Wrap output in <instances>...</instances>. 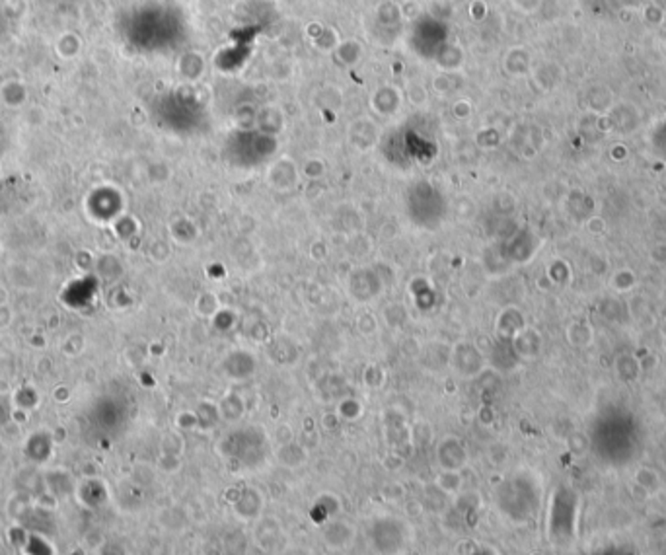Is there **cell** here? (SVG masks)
I'll return each mask as SVG.
<instances>
[{"mask_svg": "<svg viewBox=\"0 0 666 555\" xmlns=\"http://www.w3.org/2000/svg\"><path fill=\"white\" fill-rule=\"evenodd\" d=\"M438 462H441L443 470L458 472V470L466 464V450L464 446L460 444V441L446 438V441L438 446Z\"/></svg>", "mask_w": 666, "mask_h": 555, "instance_id": "obj_1", "label": "cell"}, {"mask_svg": "<svg viewBox=\"0 0 666 555\" xmlns=\"http://www.w3.org/2000/svg\"><path fill=\"white\" fill-rule=\"evenodd\" d=\"M236 515L242 516L246 522H250L253 518H257L259 515V509H262V501H259V493L257 491H244L240 495V499L236 501Z\"/></svg>", "mask_w": 666, "mask_h": 555, "instance_id": "obj_2", "label": "cell"}, {"mask_svg": "<svg viewBox=\"0 0 666 555\" xmlns=\"http://www.w3.org/2000/svg\"><path fill=\"white\" fill-rule=\"evenodd\" d=\"M353 528L351 526L343 524V522H333L325 528L323 538L325 542L332 545V547H343V545L351 544L353 540Z\"/></svg>", "mask_w": 666, "mask_h": 555, "instance_id": "obj_3", "label": "cell"}, {"mask_svg": "<svg viewBox=\"0 0 666 555\" xmlns=\"http://www.w3.org/2000/svg\"><path fill=\"white\" fill-rule=\"evenodd\" d=\"M635 484L639 489H643L645 493H656L660 489V477L655 470L651 468H641L637 470L635 474Z\"/></svg>", "mask_w": 666, "mask_h": 555, "instance_id": "obj_4", "label": "cell"}, {"mask_svg": "<svg viewBox=\"0 0 666 555\" xmlns=\"http://www.w3.org/2000/svg\"><path fill=\"white\" fill-rule=\"evenodd\" d=\"M219 413H221L222 419H226V421H236V419L242 417L244 413L242 400L236 398V395H228L226 400H222L221 407H219Z\"/></svg>", "mask_w": 666, "mask_h": 555, "instance_id": "obj_5", "label": "cell"}, {"mask_svg": "<svg viewBox=\"0 0 666 555\" xmlns=\"http://www.w3.org/2000/svg\"><path fill=\"white\" fill-rule=\"evenodd\" d=\"M436 485H438V489L444 491V493H454V491L460 489V475H458V472H448V470H444L443 474L438 475Z\"/></svg>", "mask_w": 666, "mask_h": 555, "instance_id": "obj_6", "label": "cell"}, {"mask_svg": "<svg viewBox=\"0 0 666 555\" xmlns=\"http://www.w3.org/2000/svg\"><path fill=\"white\" fill-rule=\"evenodd\" d=\"M530 555H544V554H542V552H532Z\"/></svg>", "mask_w": 666, "mask_h": 555, "instance_id": "obj_7", "label": "cell"}]
</instances>
